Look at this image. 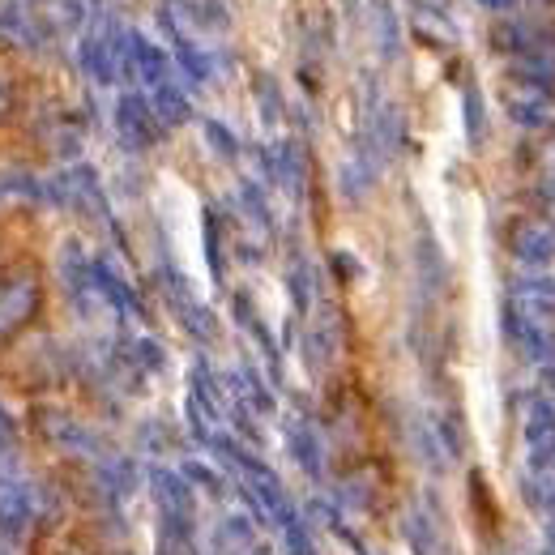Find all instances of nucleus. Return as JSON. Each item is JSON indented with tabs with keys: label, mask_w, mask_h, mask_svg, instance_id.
Returning <instances> with one entry per match:
<instances>
[{
	"label": "nucleus",
	"mask_w": 555,
	"mask_h": 555,
	"mask_svg": "<svg viewBox=\"0 0 555 555\" xmlns=\"http://www.w3.org/2000/svg\"><path fill=\"white\" fill-rule=\"evenodd\" d=\"M513 252L526 265H547L555 257V235L543 222H526V227H517V235H513Z\"/></svg>",
	"instance_id": "nucleus-1"
},
{
	"label": "nucleus",
	"mask_w": 555,
	"mask_h": 555,
	"mask_svg": "<svg viewBox=\"0 0 555 555\" xmlns=\"http://www.w3.org/2000/svg\"><path fill=\"white\" fill-rule=\"evenodd\" d=\"M372 22H376L380 56L393 60L402 52V26H398V9H393V0H372Z\"/></svg>",
	"instance_id": "nucleus-2"
},
{
	"label": "nucleus",
	"mask_w": 555,
	"mask_h": 555,
	"mask_svg": "<svg viewBox=\"0 0 555 555\" xmlns=\"http://www.w3.org/2000/svg\"><path fill=\"white\" fill-rule=\"evenodd\" d=\"M129 47H133V73H141L150 86H163V77H167V56L158 52L150 39H141L137 30H129Z\"/></svg>",
	"instance_id": "nucleus-3"
},
{
	"label": "nucleus",
	"mask_w": 555,
	"mask_h": 555,
	"mask_svg": "<svg viewBox=\"0 0 555 555\" xmlns=\"http://www.w3.org/2000/svg\"><path fill=\"white\" fill-rule=\"evenodd\" d=\"M517 304H526L538 316L555 312V278H530V282H521V287H517Z\"/></svg>",
	"instance_id": "nucleus-4"
},
{
	"label": "nucleus",
	"mask_w": 555,
	"mask_h": 555,
	"mask_svg": "<svg viewBox=\"0 0 555 555\" xmlns=\"http://www.w3.org/2000/svg\"><path fill=\"white\" fill-rule=\"evenodd\" d=\"M176 56H180V65H184V73L193 77V82H205V77H210V60H205L197 47L188 39H180V35H176Z\"/></svg>",
	"instance_id": "nucleus-5"
},
{
	"label": "nucleus",
	"mask_w": 555,
	"mask_h": 555,
	"mask_svg": "<svg viewBox=\"0 0 555 555\" xmlns=\"http://www.w3.org/2000/svg\"><path fill=\"white\" fill-rule=\"evenodd\" d=\"M188 18H197L201 26H214V30H227L231 26V13L218 5V0H193L188 5Z\"/></svg>",
	"instance_id": "nucleus-6"
},
{
	"label": "nucleus",
	"mask_w": 555,
	"mask_h": 555,
	"mask_svg": "<svg viewBox=\"0 0 555 555\" xmlns=\"http://www.w3.org/2000/svg\"><path fill=\"white\" fill-rule=\"evenodd\" d=\"M158 111H163V120H171V124H180L184 116H188V103H184V94L180 90H171L167 82L163 86H158Z\"/></svg>",
	"instance_id": "nucleus-7"
},
{
	"label": "nucleus",
	"mask_w": 555,
	"mask_h": 555,
	"mask_svg": "<svg viewBox=\"0 0 555 555\" xmlns=\"http://www.w3.org/2000/svg\"><path fill=\"white\" fill-rule=\"evenodd\" d=\"M513 120L526 124V129H538V124H547V111L543 103H513Z\"/></svg>",
	"instance_id": "nucleus-8"
},
{
	"label": "nucleus",
	"mask_w": 555,
	"mask_h": 555,
	"mask_svg": "<svg viewBox=\"0 0 555 555\" xmlns=\"http://www.w3.org/2000/svg\"><path fill=\"white\" fill-rule=\"evenodd\" d=\"M466 124H470V137L483 133V99H479V90H466Z\"/></svg>",
	"instance_id": "nucleus-9"
},
{
	"label": "nucleus",
	"mask_w": 555,
	"mask_h": 555,
	"mask_svg": "<svg viewBox=\"0 0 555 555\" xmlns=\"http://www.w3.org/2000/svg\"><path fill=\"white\" fill-rule=\"evenodd\" d=\"M257 94H261V99H265V120H278V86H274V77H261V82H257Z\"/></svg>",
	"instance_id": "nucleus-10"
},
{
	"label": "nucleus",
	"mask_w": 555,
	"mask_h": 555,
	"mask_svg": "<svg viewBox=\"0 0 555 555\" xmlns=\"http://www.w3.org/2000/svg\"><path fill=\"white\" fill-rule=\"evenodd\" d=\"M496 47H513V52H521V47H526V30H521V26H500L496 30Z\"/></svg>",
	"instance_id": "nucleus-11"
},
{
	"label": "nucleus",
	"mask_w": 555,
	"mask_h": 555,
	"mask_svg": "<svg viewBox=\"0 0 555 555\" xmlns=\"http://www.w3.org/2000/svg\"><path fill=\"white\" fill-rule=\"evenodd\" d=\"M543 427H547V432H555V406H538V410H534L530 436H543Z\"/></svg>",
	"instance_id": "nucleus-12"
},
{
	"label": "nucleus",
	"mask_w": 555,
	"mask_h": 555,
	"mask_svg": "<svg viewBox=\"0 0 555 555\" xmlns=\"http://www.w3.org/2000/svg\"><path fill=\"white\" fill-rule=\"evenodd\" d=\"M205 133H210V141H214V146H218L222 154H235V137H231L227 129H222V124H205Z\"/></svg>",
	"instance_id": "nucleus-13"
},
{
	"label": "nucleus",
	"mask_w": 555,
	"mask_h": 555,
	"mask_svg": "<svg viewBox=\"0 0 555 555\" xmlns=\"http://www.w3.org/2000/svg\"><path fill=\"white\" fill-rule=\"evenodd\" d=\"M479 9H491V13H513L517 0H479Z\"/></svg>",
	"instance_id": "nucleus-14"
}]
</instances>
